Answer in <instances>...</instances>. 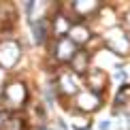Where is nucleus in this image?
<instances>
[{"mask_svg":"<svg viewBox=\"0 0 130 130\" xmlns=\"http://www.w3.org/2000/svg\"><path fill=\"white\" fill-rule=\"evenodd\" d=\"M68 36H70V41H73L75 45H83V43L88 41V36H90V30H88V26H83V24H75V26L68 28Z\"/></svg>","mask_w":130,"mask_h":130,"instance_id":"nucleus-1","label":"nucleus"},{"mask_svg":"<svg viewBox=\"0 0 130 130\" xmlns=\"http://www.w3.org/2000/svg\"><path fill=\"white\" fill-rule=\"evenodd\" d=\"M56 53H58V58H60V60H73L75 43L70 41V39H62V41H58V45H56Z\"/></svg>","mask_w":130,"mask_h":130,"instance_id":"nucleus-2","label":"nucleus"},{"mask_svg":"<svg viewBox=\"0 0 130 130\" xmlns=\"http://www.w3.org/2000/svg\"><path fill=\"white\" fill-rule=\"evenodd\" d=\"M98 128H100V130H111V128H113V124H111V120H102Z\"/></svg>","mask_w":130,"mask_h":130,"instance_id":"nucleus-4","label":"nucleus"},{"mask_svg":"<svg viewBox=\"0 0 130 130\" xmlns=\"http://www.w3.org/2000/svg\"><path fill=\"white\" fill-rule=\"evenodd\" d=\"M32 34H34V43H45V21H34Z\"/></svg>","mask_w":130,"mask_h":130,"instance_id":"nucleus-3","label":"nucleus"},{"mask_svg":"<svg viewBox=\"0 0 130 130\" xmlns=\"http://www.w3.org/2000/svg\"><path fill=\"white\" fill-rule=\"evenodd\" d=\"M115 79H120V81H126V70H117V73H115Z\"/></svg>","mask_w":130,"mask_h":130,"instance_id":"nucleus-5","label":"nucleus"},{"mask_svg":"<svg viewBox=\"0 0 130 130\" xmlns=\"http://www.w3.org/2000/svg\"><path fill=\"white\" fill-rule=\"evenodd\" d=\"M128 124H130V120H128Z\"/></svg>","mask_w":130,"mask_h":130,"instance_id":"nucleus-6","label":"nucleus"}]
</instances>
